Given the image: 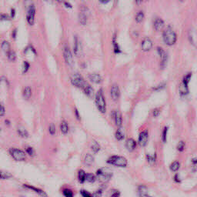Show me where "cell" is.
Wrapping results in <instances>:
<instances>
[{
  "instance_id": "6da1fadb",
  "label": "cell",
  "mask_w": 197,
  "mask_h": 197,
  "mask_svg": "<svg viewBox=\"0 0 197 197\" xmlns=\"http://www.w3.org/2000/svg\"><path fill=\"white\" fill-rule=\"evenodd\" d=\"M162 38H163L164 43L167 45H174L177 40V35H176V32L172 30V29L170 26H169L164 30L163 33H162Z\"/></svg>"
},
{
  "instance_id": "7a4b0ae2",
  "label": "cell",
  "mask_w": 197,
  "mask_h": 197,
  "mask_svg": "<svg viewBox=\"0 0 197 197\" xmlns=\"http://www.w3.org/2000/svg\"><path fill=\"white\" fill-rule=\"evenodd\" d=\"M95 102H96V105L98 110L101 113H105V112H106V102H105V96H104L102 89H99V91L96 92Z\"/></svg>"
},
{
  "instance_id": "3957f363",
  "label": "cell",
  "mask_w": 197,
  "mask_h": 197,
  "mask_svg": "<svg viewBox=\"0 0 197 197\" xmlns=\"http://www.w3.org/2000/svg\"><path fill=\"white\" fill-rule=\"evenodd\" d=\"M107 163L109 165L117 166V167L125 168L128 165V161L123 156H113L109 157L107 159Z\"/></svg>"
},
{
  "instance_id": "277c9868",
  "label": "cell",
  "mask_w": 197,
  "mask_h": 197,
  "mask_svg": "<svg viewBox=\"0 0 197 197\" xmlns=\"http://www.w3.org/2000/svg\"><path fill=\"white\" fill-rule=\"evenodd\" d=\"M70 81L72 86H76L77 88L83 89L84 86L86 85V82L83 79V77L79 73H77V72L73 73L72 75L70 78Z\"/></svg>"
},
{
  "instance_id": "5b68a950",
  "label": "cell",
  "mask_w": 197,
  "mask_h": 197,
  "mask_svg": "<svg viewBox=\"0 0 197 197\" xmlns=\"http://www.w3.org/2000/svg\"><path fill=\"white\" fill-rule=\"evenodd\" d=\"M96 176L100 179V181L107 183L113 176V172L108 169H99L96 171Z\"/></svg>"
},
{
  "instance_id": "8992f818",
  "label": "cell",
  "mask_w": 197,
  "mask_h": 197,
  "mask_svg": "<svg viewBox=\"0 0 197 197\" xmlns=\"http://www.w3.org/2000/svg\"><path fill=\"white\" fill-rule=\"evenodd\" d=\"M26 152L22 151V149H19L16 148H11L9 149V154L12 156V158L16 161H25L26 159Z\"/></svg>"
},
{
  "instance_id": "52a82bcc",
  "label": "cell",
  "mask_w": 197,
  "mask_h": 197,
  "mask_svg": "<svg viewBox=\"0 0 197 197\" xmlns=\"http://www.w3.org/2000/svg\"><path fill=\"white\" fill-rule=\"evenodd\" d=\"M63 57L66 61V63L69 66H72L74 65V61H73V56L71 52L69 46H65L63 49Z\"/></svg>"
},
{
  "instance_id": "ba28073f",
  "label": "cell",
  "mask_w": 197,
  "mask_h": 197,
  "mask_svg": "<svg viewBox=\"0 0 197 197\" xmlns=\"http://www.w3.org/2000/svg\"><path fill=\"white\" fill-rule=\"evenodd\" d=\"M35 7L34 5H31L29 8L27 12V16H26V19H27L28 23L30 25H33L35 23Z\"/></svg>"
},
{
  "instance_id": "9c48e42d",
  "label": "cell",
  "mask_w": 197,
  "mask_h": 197,
  "mask_svg": "<svg viewBox=\"0 0 197 197\" xmlns=\"http://www.w3.org/2000/svg\"><path fill=\"white\" fill-rule=\"evenodd\" d=\"M149 139V132L148 130H143L139 133V140L138 143L139 145L142 147L146 146L148 143Z\"/></svg>"
},
{
  "instance_id": "30bf717a",
  "label": "cell",
  "mask_w": 197,
  "mask_h": 197,
  "mask_svg": "<svg viewBox=\"0 0 197 197\" xmlns=\"http://www.w3.org/2000/svg\"><path fill=\"white\" fill-rule=\"evenodd\" d=\"M73 51H74V54L76 56H81L82 54V48L81 43L79 40L77 36H75L74 39V45H73Z\"/></svg>"
},
{
  "instance_id": "8fae6325",
  "label": "cell",
  "mask_w": 197,
  "mask_h": 197,
  "mask_svg": "<svg viewBox=\"0 0 197 197\" xmlns=\"http://www.w3.org/2000/svg\"><path fill=\"white\" fill-rule=\"evenodd\" d=\"M157 52H158L159 56L160 59H161V66H162V68H164V67L166 66V63H167V53H166V51L164 50L162 48H161V47H158V48H157Z\"/></svg>"
},
{
  "instance_id": "7c38bea8",
  "label": "cell",
  "mask_w": 197,
  "mask_h": 197,
  "mask_svg": "<svg viewBox=\"0 0 197 197\" xmlns=\"http://www.w3.org/2000/svg\"><path fill=\"white\" fill-rule=\"evenodd\" d=\"M110 96H111L112 99L114 101L119 100V96H120V90H119V86L117 84H113L111 86V89H110Z\"/></svg>"
},
{
  "instance_id": "4fadbf2b",
  "label": "cell",
  "mask_w": 197,
  "mask_h": 197,
  "mask_svg": "<svg viewBox=\"0 0 197 197\" xmlns=\"http://www.w3.org/2000/svg\"><path fill=\"white\" fill-rule=\"evenodd\" d=\"M112 116L115 120V123L116 126L121 127L123 125V117H122V114L120 113V112L119 110H114L112 113Z\"/></svg>"
},
{
  "instance_id": "5bb4252c",
  "label": "cell",
  "mask_w": 197,
  "mask_h": 197,
  "mask_svg": "<svg viewBox=\"0 0 197 197\" xmlns=\"http://www.w3.org/2000/svg\"><path fill=\"white\" fill-rule=\"evenodd\" d=\"M141 48L143 52H149L152 48V42L149 38H145L142 42Z\"/></svg>"
},
{
  "instance_id": "9a60e30c",
  "label": "cell",
  "mask_w": 197,
  "mask_h": 197,
  "mask_svg": "<svg viewBox=\"0 0 197 197\" xmlns=\"http://www.w3.org/2000/svg\"><path fill=\"white\" fill-rule=\"evenodd\" d=\"M189 42L193 44L196 48H197V31L195 29H191L189 31Z\"/></svg>"
},
{
  "instance_id": "2e32d148",
  "label": "cell",
  "mask_w": 197,
  "mask_h": 197,
  "mask_svg": "<svg viewBox=\"0 0 197 197\" xmlns=\"http://www.w3.org/2000/svg\"><path fill=\"white\" fill-rule=\"evenodd\" d=\"M136 142L133 138L128 139L126 142V147L127 150L130 151V152L135 150V149L136 148Z\"/></svg>"
},
{
  "instance_id": "e0dca14e",
  "label": "cell",
  "mask_w": 197,
  "mask_h": 197,
  "mask_svg": "<svg viewBox=\"0 0 197 197\" xmlns=\"http://www.w3.org/2000/svg\"><path fill=\"white\" fill-rule=\"evenodd\" d=\"M89 79L92 82H93V83H96V84H100V82H102V76H100V74H98V73H90L89 75Z\"/></svg>"
},
{
  "instance_id": "ac0fdd59",
  "label": "cell",
  "mask_w": 197,
  "mask_h": 197,
  "mask_svg": "<svg viewBox=\"0 0 197 197\" xmlns=\"http://www.w3.org/2000/svg\"><path fill=\"white\" fill-rule=\"evenodd\" d=\"M86 11L87 10L86 9H82L79 15V23L82 25H85L87 23V14H86Z\"/></svg>"
},
{
  "instance_id": "d6986e66",
  "label": "cell",
  "mask_w": 197,
  "mask_h": 197,
  "mask_svg": "<svg viewBox=\"0 0 197 197\" xmlns=\"http://www.w3.org/2000/svg\"><path fill=\"white\" fill-rule=\"evenodd\" d=\"M82 89L84 91V93L86 94L89 98H92L94 96L95 92H94L93 88L90 85H89L88 83H86V85L84 86V88Z\"/></svg>"
},
{
  "instance_id": "ffe728a7",
  "label": "cell",
  "mask_w": 197,
  "mask_h": 197,
  "mask_svg": "<svg viewBox=\"0 0 197 197\" xmlns=\"http://www.w3.org/2000/svg\"><path fill=\"white\" fill-rule=\"evenodd\" d=\"M153 27H154L155 30L156 31H160L162 30L164 27V21L161 19L160 18H157L156 19L153 23Z\"/></svg>"
},
{
  "instance_id": "44dd1931",
  "label": "cell",
  "mask_w": 197,
  "mask_h": 197,
  "mask_svg": "<svg viewBox=\"0 0 197 197\" xmlns=\"http://www.w3.org/2000/svg\"><path fill=\"white\" fill-rule=\"evenodd\" d=\"M138 194L139 196H148V189L146 185H141L138 188Z\"/></svg>"
},
{
  "instance_id": "7402d4cb",
  "label": "cell",
  "mask_w": 197,
  "mask_h": 197,
  "mask_svg": "<svg viewBox=\"0 0 197 197\" xmlns=\"http://www.w3.org/2000/svg\"><path fill=\"white\" fill-rule=\"evenodd\" d=\"M94 162V157L92 155L87 153L84 157V163L86 164V166H90Z\"/></svg>"
},
{
  "instance_id": "603a6c76",
  "label": "cell",
  "mask_w": 197,
  "mask_h": 197,
  "mask_svg": "<svg viewBox=\"0 0 197 197\" xmlns=\"http://www.w3.org/2000/svg\"><path fill=\"white\" fill-rule=\"evenodd\" d=\"M113 50L114 53L115 54H119V53H122V50L119 47V44L117 43V40H116V37H115V35H114L113 38Z\"/></svg>"
},
{
  "instance_id": "cb8c5ba5",
  "label": "cell",
  "mask_w": 197,
  "mask_h": 197,
  "mask_svg": "<svg viewBox=\"0 0 197 197\" xmlns=\"http://www.w3.org/2000/svg\"><path fill=\"white\" fill-rule=\"evenodd\" d=\"M17 133L20 137L24 139H26L29 137V133L28 131L23 128V127H19L17 129Z\"/></svg>"
},
{
  "instance_id": "d4e9b609",
  "label": "cell",
  "mask_w": 197,
  "mask_h": 197,
  "mask_svg": "<svg viewBox=\"0 0 197 197\" xmlns=\"http://www.w3.org/2000/svg\"><path fill=\"white\" fill-rule=\"evenodd\" d=\"M69 126L68 123L66 121H62L60 124V131L61 133L63 134H67L69 133Z\"/></svg>"
},
{
  "instance_id": "484cf974",
  "label": "cell",
  "mask_w": 197,
  "mask_h": 197,
  "mask_svg": "<svg viewBox=\"0 0 197 197\" xmlns=\"http://www.w3.org/2000/svg\"><path fill=\"white\" fill-rule=\"evenodd\" d=\"M24 187H26V188H28V189H32V190H33L34 192L37 193L38 194H39V195L44 196H47L46 193H45V192L43 191L42 189H37V188L34 187V186H31V185H27V184H24Z\"/></svg>"
},
{
  "instance_id": "4316f807",
  "label": "cell",
  "mask_w": 197,
  "mask_h": 197,
  "mask_svg": "<svg viewBox=\"0 0 197 197\" xmlns=\"http://www.w3.org/2000/svg\"><path fill=\"white\" fill-rule=\"evenodd\" d=\"M115 137L118 141H122L124 139L125 136H124V133H123V129H121V127H119V129L116 130L115 133Z\"/></svg>"
},
{
  "instance_id": "83f0119b",
  "label": "cell",
  "mask_w": 197,
  "mask_h": 197,
  "mask_svg": "<svg viewBox=\"0 0 197 197\" xmlns=\"http://www.w3.org/2000/svg\"><path fill=\"white\" fill-rule=\"evenodd\" d=\"M86 172L82 170H80L78 172V179L80 183H84L86 180Z\"/></svg>"
},
{
  "instance_id": "f1b7e54d",
  "label": "cell",
  "mask_w": 197,
  "mask_h": 197,
  "mask_svg": "<svg viewBox=\"0 0 197 197\" xmlns=\"http://www.w3.org/2000/svg\"><path fill=\"white\" fill-rule=\"evenodd\" d=\"M1 47H2V51H3V52H4L6 55L8 54L10 51H11V49H10V44H9V43L7 41L2 42Z\"/></svg>"
},
{
  "instance_id": "f546056e",
  "label": "cell",
  "mask_w": 197,
  "mask_h": 197,
  "mask_svg": "<svg viewBox=\"0 0 197 197\" xmlns=\"http://www.w3.org/2000/svg\"><path fill=\"white\" fill-rule=\"evenodd\" d=\"M22 95H23L24 98L25 99H30L32 96V89L30 88V86H26L25 89H23V92H22Z\"/></svg>"
},
{
  "instance_id": "4dcf8cb0",
  "label": "cell",
  "mask_w": 197,
  "mask_h": 197,
  "mask_svg": "<svg viewBox=\"0 0 197 197\" xmlns=\"http://www.w3.org/2000/svg\"><path fill=\"white\" fill-rule=\"evenodd\" d=\"M100 149H101V147H100V144H99L97 142H96V141H93L92 145H91V150H92L94 153H97V152H99L100 151Z\"/></svg>"
},
{
  "instance_id": "1f68e13d",
  "label": "cell",
  "mask_w": 197,
  "mask_h": 197,
  "mask_svg": "<svg viewBox=\"0 0 197 197\" xmlns=\"http://www.w3.org/2000/svg\"><path fill=\"white\" fill-rule=\"evenodd\" d=\"M180 92L181 95L184 96V95H187L189 93V89H188V86L183 84L182 82L181 86L180 87Z\"/></svg>"
},
{
  "instance_id": "d6a6232c",
  "label": "cell",
  "mask_w": 197,
  "mask_h": 197,
  "mask_svg": "<svg viewBox=\"0 0 197 197\" xmlns=\"http://www.w3.org/2000/svg\"><path fill=\"white\" fill-rule=\"evenodd\" d=\"M144 19V13L142 11H139V12H137V14L136 15V18H135V19L137 23H140L142 22Z\"/></svg>"
},
{
  "instance_id": "836d02e7",
  "label": "cell",
  "mask_w": 197,
  "mask_h": 197,
  "mask_svg": "<svg viewBox=\"0 0 197 197\" xmlns=\"http://www.w3.org/2000/svg\"><path fill=\"white\" fill-rule=\"evenodd\" d=\"M180 167V164L178 161H174L171 165H170V170H172V172H177Z\"/></svg>"
},
{
  "instance_id": "e575fe53",
  "label": "cell",
  "mask_w": 197,
  "mask_h": 197,
  "mask_svg": "<svg viewBox=\"0 0 197 197\" xmlns=\"http://www.w3.org/2000/svg\"><path fill=\"white\" fill-rule=\"evenodd\" d=\"M96 177L95 175L92 173H88L86 174V182H89V183H94V182L96 181Z\"/></svg>"
},
{
  "instance_id": "d590c367",
  "label": "cell",
  "mask_w": 197,
  "mask_h": 197,
  "mask_svg": "<svg viewBox=\"0 0 197 197\" xmlns=\"http://www.w3.org/2000/svg\"><path fill=\"white\" fill-rule=\"evenodd\" d=\"M25 152H26L28 155H30V156H35V150H34V149L32 148V147L25 146Z\"/></svg>"
},
{
  "instance_id": "8d00e7d4",
  "label": "cell",
  "mask_w": 197,
  "mask_h": 197,
  "mask_svg": "<svg viewBox=\"0 0 197 197\" xmlns=\"http://www.w3.org/2000/svg\"><path fill=\"white\" fill-rule=\"evenodd\" d=\"M7 56H8V59H9L10 61H12V62H14V61H16V53L14 52V51H10L9 53L7 54Z\"/></svg>"
},
{
  "instance_id": "74e56055",
  "label": "cell",
  "mask_w": 197,
  "mask_h": 197,
  "mask_svg": "<svg viewBox=\"0 0 197 197\" xmlns=\"http://www.w3.org/2000/svg\"><path fill=\"white\" fill-rule=\"evenodd\" d=\"M167 133H168V127L167 126L164 127L162 136V139L163 143H166V140H167Z\"/></svg>"
},
{
  "instance_id": "f35d334b",
  "label": "cell",
  "mask_w": 197,
  "mask_h": 197,
  "mask_svg": "<svg viewBox=\"0 0 197 197\" xmlns=\"http://www.w3.org/2000/svg\"><path fill=\"white\" fill-rule=\"evenodd\" d=\"M30 67V63H28L27 61H24L23 62V66H22V73H26L29 70Z\"/></svg>"
},
{
  "instance_id": "ab89813d",
  "label": "cell",
  "mask_w": 197,
  "mask_h": 197,
  "mask_svg": "<svg viewBox=\"0 0 197 197\" xmlns=\"http://www.w3.org/2000/svg\"><path fill=\"white\" fill-rule=\"evenodd\" d=\"M63 195L65 196L66 197H72L73 196V193L71 189H65L63 192Z\"/></svg>"
},
{
  "instance_id": "60d3db41",
  "label": "cell",
  "mask_w": 197,
  "mask_h": 197,
  "mask_svg": "<svg viewBox=\"0 0 197 197\" xmlns=\"http://www.w3.org/2000/svg\"><path fill=\"white\" fill-rule=\"evenodd\" d=\"M12 175L9 173V172H6L2 171L1 172V179L2 180H6V179H9V178L12 177Z\"/></svg>"
},
{
  "instance_id": "b9f144b4",
  "label": "cell",
  "mask_w": 197,
  "mask_h": 197,
  "mask_svg": "<svg viewBox=\"0 0 197 197\" xmlns=\"http://www.w3.org/2000/svg\"><path fill=\"white\" fill-rule=\"evenodd\" d=\"M166 83H161L159 84V85H158V86L153 87L152 89L154 90V91H159V90H162L163 89L166 88Z\"/></svg>"
},
{
  "instance_id": "7bdbcfd3",
  "label": "cell",
  "mask_w": 197,
  "mask_h": 197,
  "mask_svg": "<svg viewBox=\"0 0 197 197\" xmlns=\"http://www.w3.org/2000/svg\"><path fill=\"white\" fill-rule=\"evenodd\" d=\"M191 73H189V74L186 75L183 78V83L188 86V84H189V81H190V79H191Z\"/></svg>"
},
{
  "instance_id": "ee69618b",
  "label": "cell",
  "mask_w": 197,
  "mask_h": 197,
  "mask_svg": "<svg viewBox=\"0 0 197 197\" xmlns=\"http://www.w3.org/2000/svg\"><path fill=\"white\" fill-rule=\"evenodd\" d=\"M80 194L83 197H91L92 196V193H89L87 190H85V189H82L80 190Z\"/></svg>"
},
{
  "instance_id": "f6af8a7d",
  "label": "cell",
  "mask_w": 197,
  "mask_h": 197,
  "mask_svg": "<svg viewBox=\"0 0 197 197\" xmlns=\"http://www.w3.org/2000/svg\"><path fill=\"white\" fill-rule=\"evenodd\" d=\"M184 148H185V143L183 141H180L177 145V149L180 152H183L184 150Z\"/></svg>"
},
{
  "instance_id": "bcb514c9",
  "label": "cell",
  "mask_w": 197,
  "mask_h": 197,
  "mask_svg": "<svg viewBox=\"0 0 197 197\" xmlns=\"http://www.w3.org/2000/svg\"><path fill=\"white\" fill-rule=\"evenodd\" d=\"M49 133L52 135V136L55 135V133H56V126H55V125L53 124V123H52V124L49 126Z\"/></svg>"
},
{
  "instance_id": "7dc6e473",
  "label": "cell",
  "mask_w": 197,
  "mask_h": 197,
  "mask_svg": "<svg viewBox=\"0 0 197 197\" xmlns=\"http://www.w3.org/2000/svg\"><path fill=\"white\" fill-rule=\"evenodd\" d=\"M146 159H147V161H148V162L150 164L154 163V162H156V156H150V155L148 154L146 156Z\"/></svg>"
},
{
  "instance_id": "c3c4849f",
  "label": "cell",
  "mask_w": 197,
  "mask_h": 197,
  "mask_svg": "<svg viewBox=\"0 0 197 197\" xmlns=\"http://www.w3.org/2000/svg\"><path fill=\"white\" fill-rule=\"evenodd\" d=\"M159 114H160V109H159V108H156V109H154L152 110V115H153L154 117H157Z\"/></svg>"
},
{
  "instance_id": "681fc988",
  "label": "cell",
  "mask_w": 197,
  "mask_h": 197,
  "mask_svg": "<svg viewBox=\"0 0 197 197\" xmlns=\"http://www.w3.org/2000/svg\"><path fill=\"white\" fill-rule=\"evenodd\" d=\"M110 195H111V196H120V193H119V190L113 189V190H112V193H110Z\"/></svg>"
},
{
  "instance_id": "f907efd6",
  "label": "cell",
  "mask_w": 197,
  "mask_h": 197,
  "mask_svg": "<svg viewBox=\"0 0 197 197\" xmlns=\"http://www.w3.org/2000/svg\"><path fill=\"white\" fill-rule=\"evenodd\" d=\"M9 17L8 15H6V14H2L1 16V20L2 21H5V20H9Z\"/></svg>"
},
{
  "instance_id": "816d5d0a",
  "label": "cell",
  "mask_w": 197,
  "mask_h": 197,
  "mask_svg": "<svg viewBox=\"0 0 197 197\" xmlns=\"http://www.w3.org/2000/svg\"><path fill=\"white\" fill-rule=\"evenodd\" d=\"M5 113H6V110H5L4 105L2 104V105H1V114H0V115L2 117V116H4Z\"/></svg>"
},
{
  "instance_id": "f5cc1de1",
  "label": "cell",
  "mask_w": 197,
  "mask_h": 197,
  "mask_svg": "<svg viewBox=\"0 0 197 197\" xmlns=\"http://www.w3.org/2000/svg\"><path fill=\"white\" fill-rule=\"evenodd\" d=\"M102 193V191L101 189H100V190H97L94 194H92V196H101Z\"/></svg>"
},
{
  "instance_id": "db71d44e",
  "label": "cell",
  "mask_w": 197,
  "mask_h": 197,
  "mask_svg": "<svg viewBox=\"0 0 197 197\" xmlns=\"http://www.w3.org/2000/svg\"><path fill=\"white\" fill-rule=\"evenodd\" d=\"M174 180H175L176 183H180V182H181V180H180V176H179L178 174H176V175H175V176H174Z\"/></svg>"
},
{
  "instance_id": "11a10c76",
  "label": "cell",
  "mask_w": 197,
  "mask_h": 197,
  "mask_svg": "<svg viewBox=\"0 0 197 197\" xmlns=\"http://www.w3.org/2000/svg\"><path fill=\"white\" fill-rule=\"evenodd\" d=\"M64 6H66V8L67 9H72V5L69 3V2H64Z\"/></svg>"
},
{
  "instance_id": "9f6ffc18",
  "label": "cell",
  "mask_w": 197,
  "mask_h": 197,
  "mask_svg": "<svg viewBox=\"0 0 197 197\" xmlns=\"http://www.w3.org/2000/svg\"><path fill=\"white\" fill-rule=\"evenodd\" d=\"M75 115H76V118H77V119H79V120H80V115H79V111L77 110V109H75Z\"/></svg>"
},
{
  "instance_id": "6f0895ef",
  "label": "cell",
  "mask_w": 197,
  "mask_h": 197,
  "mask_svg": "<svg viewBox=\"0 0 197 197\" xmlns=\"http://www.w3.org/2000/svg\"><path fill=\"white\" fill-rule=\"evenodd\" d=\"M16 33H17V30H16H16H15L13 32H12V37H13V39H16Z\"/></svg>"
},
{
  "instance_id": "680465c9",
  "label": "cell",
  "mask_w": 197,
  "mask_h": 197,
  "mask_svg": "<svg viewBox=\"0 0 197 197\" xmlns=\"http://www.w3.org/2000/svg\"><path fill=\"white\" fill-rule=\"evenodd\" d=\"M111 0H100V2H101V3H102V4H106V3H108L109 2H110Z\"/></svg>"
},
{
  "instance_id": "91938a15",
  "label": "cell",
  "mask_w": 197,
  "mask_h": 197,
  "mask_svg": "<svg viewBox=\"0 0 197 197\" xmlns=\"http://www.w3.org/2000/svg\"><path fill=\"white\" fill-rule=\"evenodd\" d=\"M15 15H16V11H15L14 9H12V10H11V16H12V18H14Z\"/></svg>"
},
{
  "instance_id": "94428289",
  "label": "cell",
  "mask_w": 197,
  "mask_h": 197,
  "mask_svg": "<svg viewBox=\"0 0 197 197\" xmlns=\"http://www.w3.org/2000/svg\"><path fill=\"white\" fill-rule=\"evenodd\" d=\"M135 1H136V3L137 5H141L143 0H135Z\"/></svg>"
},
{
  "instance_id": "6125c7cd",
  "label": "cell",
  "mask_w": 197,
  "mask_h": 197,
  "mask_svg": "<svg viewBox=\"0 0 197 197\" xmlns=\"http://www.w3.org/2000/svg\"><path fill=\"white\" fill-rule=\"evenodd\" d=\"M45 1L47 3H49V4H51V3L53 2V0H45Z\"/></svg>"
},
{
  "instance_id": "be15d7a7",
  "label": "cell",
  "mask_w": 197,
  "mask_h": 197,
  "mask_svg": "<svg viewBox=\"0 0 197 197\" xmlns=\"http://www.w3.org/2000/svg\"><path fill=\"white\" fill-rule=\"evenodd\" d=\"M57 1H58L59 3H64L65 2V0H57Z\"/></svg>"
},
{
  "instance_id": "e7e4bbea",
  "label": "cell",
  "mask_w": 197,
  "mask_h": 197,
  "mask_svg": "<svg viewBox=\"0 0 197 197\" xmlns=\"http://www.w3.org/2000/svg\"><path fill=\"white\" fill-rule=\"evenodd\" d=\"M193 163H194V164H197V159H193Z\"/></svg>"
},
{
  "instance_id": "03108f58",
  "label": "cell",
  "mask_w": 197,
  "mask_h": 197,
  "mask_svg": "<svg viewBox=\"0 0 197 197\" xmlns=\"http://www.w3.org/2000/svg\"><path fill=\"white\" fill-rule=\"evenodd\" d=\"M180 2H183L184 0H180Z\"/></svg>"
}]
</instances>
